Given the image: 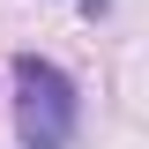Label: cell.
<instances>
[{"label":"cell","instance_id":"1","mask_svg":"<svg viewBox=\"0 0 149 149\" xmlns=\"http://www.w3.org/2000/svg\"><path fill=\"white\" fill-rule=\"evenodd\" d=\"M15 134L22 149H67L74 142V82L52 60H15Z\"/></svg>","mask_w":149,"mask_h":149}]
</instances>
